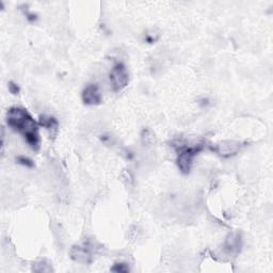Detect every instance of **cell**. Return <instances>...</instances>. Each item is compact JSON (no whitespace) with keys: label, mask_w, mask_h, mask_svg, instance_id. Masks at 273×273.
Returning <instances> with one entry per match:
<instances>
[{"label":"cell","mask_w":273,"mask_h":273,"mask_svg":"<svg viewBox=\"0 0 273 273\" xmlns=\"http://www.w3.org/2000/svg\"><path fill=\"white\" fill-rule=\"evenodd\" d=\"M9 91H10V92H11L12 94L16 95V94L19 93V88H18V86H17L16 83H14L13 81H11V82L9 83Z\"/></svg>","instance_id":"7c38bea8"},{"label":"cell","mask_w":273,"mask_h":273,"mask_svg":"<svg viewBox=\"0 0 273 273\" xmlns=\"http://www.w3.org/2000/svg\"><path fill=\"white\" fill-rule=\"evenodd\" d=\"M34 270L35 272H49L51 271V266L50 265H46L45 262H40L35 265H34Z\"/></svg>","instance_id":"30bf717a"},{"label":"cell","mask_w":273,"mask_h":273,"mask_svg":"<svg viewBox=\"0 0 273 273\" xmlns=\"http://www.w3.org/2000/svg\"><path fill=\"white\" fill-rule=\"evenodd\" d=\"M241 248V237L238 233H233L227 236L224 242V250L227 254H237Z\"/></svg>","instance_id":"52a82bcc"},{"label":"cell","mask_w":273,"mask_h":273,"mask_svg":"<svg viewBox=\"0 0 273 273\" xmlns=\"http://www.w3.org/2000/svg\"><path fill=\"white\" fill-rule=\"evenodd\" d=\"M179 152L177 156V166L179 170L187 174L190 172V169L192 166L193 159L198 155L199 152L202 151V144H199L197 146H185L179 145Z\"/></svg>","instance_id":"7a4b0ae2"},{"label":"cell","mask_w":273,"mask_h":273,"mask_svg":"<svg viewBox=\"0 0 273 273\" xmlns=\"http://www.w3.org/2000/svg\"><path fill=\"white\" fill-rule=\"evenodd\" d=\"M114 272H128L129 268L126 264H115L114 267L111 269Z\"/></svg>","instance_id":"8fae6325"},{"label":"cell","mask_w":273,"mask_h":273,"mask_svg":"<svg viewBox=\"0 0 273 273\" xmlns=\"http://www.w3.org/2000/svg\"><path fill=\"white\" fill-rule=\"evenodd\" d=\"M16 161L18 162L19 165H22V166H24L26 168H34V161H32L30 158L26 157V156H23V155L17 156Z\"/></svg>","instance_id":"9c48e42d"},{"label":"cell","mask_w":273,"mask_h":273,"mask_svg":"<svg viewBox=\"0 0 273 273\" xmlns=\"http://www.w3.org/2000/svg\"><path fill=\"white\" fill-rule=\"evenodd\" d=\"M6 123L13 131L24 136L26 142L32 149L37 151L40 148V135H38L37 125L27 110L19 107L11 108L6 113Z\"/></svg>","instance_id":"6da1fadb"},{"label":"cell","mask_w":273,"mask_h":273,"mask_svg":"<svg viewBox=\"0 0 273 273\" xmlns=\"http://www.w3.org/2000/svg\"><path fill=\"white\" fill-rule=\"evenodd\" d=\"M102 141L105 143V144H110V143H112V138L110 136H102Z\"/></svg>","instance_id":"4fadbf2b"},{"label":"cell","mask_w":273,"mask_h":273,"mask_svg":"<svg viewBox=\"0 0 273 273\" xmlns=\"http://www.w3.org/2000/svg\"><path fill=\"white\" fill-rule=\"evenodd\" d=\"M82 101L86 105H99L102 102V93L100 87L95 83H90L82 91Z\"/></svg>","instance_id":"5b68a950"},{"label":"cell","mask_w":273,"mask_h":273,"mask_svg":"<svg viewBox=\"0 0 273 273\" xmlns=\"http://www.w3.org/2000/svg\"><path fill=\"white\" fill-rule=\"evenodd\" d=\"M240 147H241V143L240 142L234 141V140H226L219 143L217 145L216 151L220 156L227 158V157H231V156L236 155L239 152Z\"/></svg>","instance_id":"8992f818"},{"label":"cell","mask_w":273,"mask_h":273,"mask_svg":"<svg viewBox=\"0 0 273 273\" xmlns=\"http://www.w3.org/2000/svg\"><path fill=\"white\" fill-rule=\"evenodd\" d=\"M93 251L89 244L75 245L70 251V257L73 261L79 264H90L92 262Z\"/></svg>","instance_id":"277c9868"},{"label":"cell","mask_w":273,"mask_h":273,"mask_svg":"<svg viewBox=\"0 0 273 273\" xmlns=\"http://www.w3.org/2000/svg\"><path fill=\"white\" fill-rule=\"evenodd\" d=\"M110 84L116 92L122 91L128 84L129 76L127 73V69L123 63L119 62L113 67V68L110 71Z\"/></svg>","instance_id":"3957f363"},{"label":"cell","mask_w":273,"mask_h":273,"mask_svg":"<svg viewBox=\"0 0 273 273\" xmlns=\"http://www.w3.org/2000/svg\"><path fill=\"white\" fill-rule=\"evenodd\" d=\"M40 125L45 127L49 132L58 131V122L56 119L51 118L49 115H42L40 118Z\"/></svg>","instance_id":"ba28073f"}]
</instances>
